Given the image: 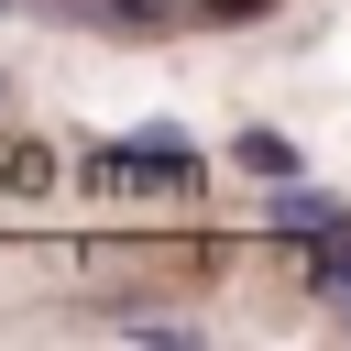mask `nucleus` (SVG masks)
<instances>
[{
	"label": "nucleus",
	"mask_w": 351,
	"mask_h": 351,
	"mask_svg": "<svg viewBox=\"0 0 351 351\" xmlns=\"http://www.w3.org/2000/svg\"><path fill=\"white\" fill-rule=\"evenodd\" d=\"M263 230H285V241L351 230V197H329V186H307V176H274V197H263Z\"/></svg>",
	"instance_id": "f257e3e1"
},
{
	"label": "nucleus",
	"mask_w": 351,
	"mask_h": 351,
	"mask_svg": "<svg viewBox=\"0 0 351 351\" xmlns=\"http://www.w3.org/2000/svg\"><path fill=\"white\" fill-rule=\"evenodd\" d=\"M230 154H241V176H296V143H285V132H263V121H252Z\"/></svg>",
	"instance_id": "f03ea898"
},
{
	"label": "nucleus",
	"mask_w": 351,
	"mask_h": 351,
	"mask_svg": "<svg viewBox=\"0 0 351 351\" xmlns=\"http://www.w3.org/2000/svg\"><path fill=\"white\" fill-rule=\"evenodd\" d=\"M44 176H55V165H44L33 143H0V186H11V197H44Z\"/></svg>",
	"instance_id": "7ed1b4c3"
},
{
	"label": "nucleus",
	"mask_w": 351,
	"mask_h": 351,
	"mask_svg": "<svg viewBox=\"0 0 351 351\" xmlns=\"http://www.w3.org/2000/svg\"><path fill=\"white\" fill-rule=\"evenodd\" d=\"M340 329H351V307H340Z\"/></svg>",
	"instance_id": "20e7f679"
}]
</instances>
